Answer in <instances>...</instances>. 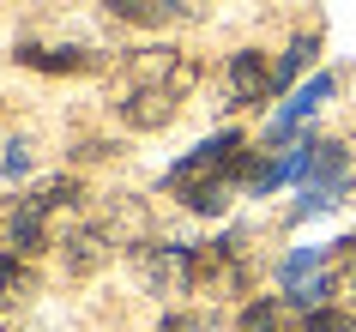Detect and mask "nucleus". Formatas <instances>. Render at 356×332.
<instances>
[{"instance_id": "obj_1", "label": "nucleus", "mask_w": 356, "mask_h": 332, "mask_svg": "<svg viewBox=\"0 0 356 332\" xmlns=\"http://www.w3.org/2000/svg\"><path fill=\"white\" fill-rule=\"evenodd\" d=\"M67 205H79V182L73 175H55V182L31 187V193H6L0 200V254H42L49 248V218L55 212H67Z\"/></svg>"}, {"instance_id": "obj_2", "label": "nucleus", "mask_w": 356, "mask_h": 332, "mask_svg": "<svg viewBox=\"0 0 356 332\" xmlns=\"http://www.w3.org/2000/svg\"><path fill=\"white\" fill-rule=\"evenodd\" d=\"M193 85H200V61L181 55V49H133L127 61H121V91H169L188 103Z\"/></svg>"}, {"instance_id": "obj_14", "label": "nucleus", "mask_w": 356, "mask_h": 332, "mask_svg": "<svg viewBox=\"0 0 356 332\" xmlns=\"http://www.w3.org/2000/svg\"><path fill=\"white\" fill-rule=\"evenodd\" d=\"M332 278H338V296L356 308V236L332 242Z\"/></svg>"}, {"instance_id": "obj_11", "label": "nucleus", "mask_w": 356, "mask_h": 332, "mask_svg": "<svg viewBox=\"0 0 356 332\" xmlns=\"http://www.w3.org/2000/svg\"><path fill=\"white\" fill-rule=\"evenodd\" d=\"M115 19L127 24H169V19H188V0H103Z\"/></svg>"}, {"instance_id": "obj_3", "label": "nucleus", "mask_w": 356, "mask_h": 332, "mask_svg": "<svg viewBox=\"0 0 356 332\" xmlns=\"http://www.w3.org/2000/svg\"><path fill=\"white\" fill-rule=\"evenodd\" d=\"M133 272H139V284L157 296H188L193 284H200V260H193V248H181V242H139L133 248Z\"/></svg>"}, {"instance_id": "obj_10", "label": "nucleus", "mask_w": 356, "mask_h": 332, "mask_svg": "<svg viewBox=\"0 0 356 332\" xmlns=\"http://www.w3.org/2000/svg\"><path fill=\"white\" fill-rule=\"evenodd\" d=\"M19 61L37 67V73H91V67H103V55H91V49H37V42H24Z\"/></svg>"}, {"instance_id": "obj_12", "label": "nucleus", "mask_w": 356, "mask_h": 332, "mask_svg": "<svg viewBox=\"0 0 356 332\" xmlns=\"http://www.w3.org/2000/svg\"><path fill=\"white\" fill-rule=\"evenodd\" d=\"M31 296H37V272L19 254H0V308H19Z\"/></svg>"}, {"instance_id": "obj_13", "label": "nucleus", "mask_w": 356, "mask_h": 332, "mask_svg": "<svg viewBox=\"0 0 356 332\" xmlns=\"http://www.w3.org/2000/svg\"><path fill=\"white\" fill-rule=\"evenodd\" d=\"M314 55H320V37H314V31H308V37H296L290 49H284V61L272 67V91H284V85H290L302 67H314Z\"/></svg>"}, {"instance_id": "obj_7", "label": "nucleus", "mask_w": 356, "mask_h": 332, "mask_svg": "<svg viewBox=\"0 0 356 332\" xmlns=\"http://www.w3.org/2000/svg\"><path fill=\"white\" fill-rule=\"evenodd\" d=\"M326 97H332V73H314V79H308V85H302V91L290 97L278 115H272V127H266V145H284V139H290V133H296L302 121H308V115L326 103Z\"/></svg>"}, {"instance_id": "obj_5", "label": "nucleus", "mask_w": 356, "mask_h": 332, "mask_svg": "<svg viewBox=\"0 0 356 332\" xmlns=\"http://www.w3.org/2000/svg\"><path fill=\"white\" fill-rule=\"evenodd\" d=\"M248 157V139L242 133H218V139H206V145H193L188 157H181V164L169 169V193H175V200H181V193H188V187H200V182H211V175H224V169H236Z\"/></svg>"}, {"instance_id": "obj_15", "label": "nucleus", "mask_w": 356, "mask_h": 332, "mask_svg": "<svg viewBox=\"0 0 356 332\" xmlns=\"http://www.w3.org/2000/svg\"><path fill=\"white\" fill-rule=\"evenodd\" d=\"M302 332H356V314H344V308H320V314H308V320H302Z\"/></svg>"}, {"instance_id": "obj_9", "label": "nucleus", "mask_w": 356, "mask_h": 332, "mask_svg": "<svg viewBox=\"0 0 356 332\" xmlns=\"http://www.w3.org/2000/svg\"><path fill=\"white\" fill-rule=\"evenodd\" d=\"M60 248H67V272L73 278H85V272H97V266H103V260H109V230H103V223H79L73 236L60 242Z\"/></svg>"}, {"instance_id": "obj_17", "label": "nucleus", "mask_w": 356, "mask_h": 332, "mask_svg": "<svg viewBox=\"0 0 356 332\" xmlns=\"http://www.w3.org/2000/svg\"><path fill=\"white\" fill-rule=\"evenodd\" d=\"M157 332H211V326L200 320V314H169V320H163Z\"/></svg>"}, {"instance_id": "obj_6", "label": "nucleus", "mask_w": 356, "mask_h": 332, "mask_svg": "<svg viewBox=\"0 0 356 332\" xmlns=\"http://www.w3.org/2000/svg\"><path fill=\"white\" fill-rule=\"evenodd\" d=\"M272 97V67H266L260 49H236L224 73V109H248V103H266Z\"/></svg>"}, {"instance_id": "obj_8", "label": "nucleus", "mask_w": 356, "mask_h": 332, "mask_svg": "<svg viewBox=\"0 0 356 332\" xmlns=\"http://www.w3.org/2000/svg\"><path fill=\"white\" fill-rule=\"evenodd\" d=\"M302 320L308 314L290 308V296H254L236 314V332H302Z\"/></svg>"}, {"instance_id": "obj_16", "label": "nucleus", "mask_w": 356, "mask_h": 332, "mask_svg": "<svg viewBox=\"0 0 356 332\" xmlns=\"http://www.w3.org/2000/svg\"><path fill=\"white\" fill-rule=\"evenodd\" d=\"M0 169H6V175H24V169H31V145H6Z\"/></svg>"}, {"instance_id": "obj_18", "label": "nucleus", "mask_w": 356, "mask_h": 332, "mask_svg": "<svg viewBox=\"0 0 356 332\" xmlns=\"http://www.w3.org/2000/svg\"><path fill=\"white\" fill-rule=\"evenodd\" d=\"M350 187H356V139H350Z\"/></svg>"}, {"instance_id": "obj_4", "label": "nucleus", "mask_w": 356, "mask_h": 332, "mask_svg": "<svg viewBox=\"0 0 356 332\" xmlns=\"http://www.w3.org/2000/svg\"><path fill=\"white\" fill-rule=\"evenodd\" d=\"M193 260H200V284H206L211 296H248L254 290V260H248L242 236L206 242V248H193Z\"/></svg>"}]
</instances>
